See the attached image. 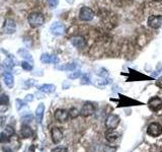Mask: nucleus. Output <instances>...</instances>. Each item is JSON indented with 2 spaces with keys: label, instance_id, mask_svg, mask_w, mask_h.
Here are the masks:
<instances>
[{
  "label": "nucleus",
  "instance_id": "nucleus-1",
  "mask_svg": "<svg viewBox=\"0 0 162 152\" xmlns=\"http://www.w3.org/2000/svg\"><path fill=\"white\" fill-rule=\"evenodd\" d=\"M28 23L30 25V26L32 28H39L44 23L45 18H44V15L40 12H32L28 15L27 17Z\"/></svg>",
  "mask_w": 162,
  "mask_h": 152
},
{
  "label": "nucleus",
  "instance_id": "nucleus-2",
  "mask_svg": "<svg viewBox=\"0 0 162 152\" xmlns=\"http://www.w3.org/2000/svg\"><path fill=\"white\" fill-rule=\"evenodd\" d=\"M94 11L89 7H82L79 11V18L83 21H90L94 18Z\"/></svg>",
  "mask_w": 162,
  "mask_h": 152
},
{
  "label": "nucleus",
  "instance_id": "nucleus-3",
  "mask_svg": "<svg viewBox=\"0 0 162 152\" xmlns=\"http://www.w3.org/2000/svg\"><path fill=\"white\" fill-rule=\"evenodd\" d=\"M147 133L152 137H158L162 134V126L159 123H151L148 126Z\"/></svg>",
  "mask_w": 162,
  "mask_h": 152
},
{
  "label": "nucleus",
  "instance_id": "nucleus-4",
  "mask_svg": "<svg viewBox=\"0 0 162 152\" xmlns=\"http://www.w3.org/2000/svg\"><path fill=\"white\" fill-rule=\"evenodd\" d=\"M148 107L151 111L153 112H158L159 110L162 109V100L158 96H154L151 98L148 101Z\"/></svg>",
  "mask_w": 162,
  "mask_h": 152
},
{
  "label": "nucleus",
  "instance_id": "nucleus-5",
  "mask_svg": "<svg viewBox=\"0 0 162 152\" xmlns=\"http://www.w3.org/2000/svg\"><path fill=\"white\" fill-rule=\"evenodd\" d=\"M120 124V117L118 115H111L106 121V126L109 130H113Z\"/></svg>",
  "mask_w": 162,
  "mask_h": 152
},
{
  "label": "nucleus",
  "instance_id": "nucleus-6",
  "mask_svg": "<svg viewBox=\"0 0 162 152\" xmlns=\"http://www.w3.org/2000/svg\"><path fill=\"white\" fill-rule=\"evenodd\" d=\"M51 33L54 36H63L65 33V26L62 23H59V21H55L53 25H51L50 28Z\"/></svg>",
  "mask_w": 162,
  "mask_h": 152
},
{
  "label": "nucleus",
  "instance_id": "nucleus-7",
  "mask_svg": "<svg viewBox=\"0 0 162 152\" xmlns=\"http://www.w3.org/2000/svg\"><path fill=\"white\" fill-rule=\"evenodd\" d=\"M147 23L151 28H154V30L159 28L162 25V17L159 15H151L148 18Z\"/></svg>",
  "mask_w": 162,
  "mask_h": 152
},
{
  "label": "nucleus",
  "instance_id": "nucleus-8",
  "mask_svg": "<svg viewBox=\"0 0 162 152\" xmlns=\"http://www.w3.org/2000/svg\"><path fill=\"white\" fill-rule=\"evenodd\" d=\"M71 44L74 46L75 48H77V49H84L85 47H86V41H85V39L83 38V37L81 36H75L73 37V38H71Z\"/></svg>",
  "mask_w": 162,
  "mask_h": 152
},
{
  "label": "nucleus",
  "instance_id": "nucleus-9",
  "mask_svg": "<svg viewBox=\"0 0 162 152\" xmlns=\"http://www.w3.org/2000/svg\"><path fill=\"white\" fill-rule=\"evenodd\" d=\"M69 118V112H67L66 110L59 109L55 112V119L60 123H65Z\"/></svg>",
  "mask_w": 162,
  "mask_h": 152
},
{
  "label": "nucleus",
  "instance_id": "nucleus-10",
  "mask_svg": "<svg viewBox=\"0 0 162 152\" xmlns=\"http://www.w3.org/2000/svg\"><path fill=\"white\" fill-rule=\"evenodd\" d=\"M94 111H95L94 105L91 103H86L82 107V109H81L80 114L82 115L83 117H88V116H91V115L94 113Z\"/></svg>",
  "mask_w": 162,
  "mask_h": 152
},
{
  "label": "nucleus",
  "instance_id": "nucleus-11",
  "mask_svg": "<svg viewBox=\"0 0 162 152\" xmlns=\"http://www.w3.org/2000/svg\"><path fill=\"white\" fill-rule=\"evenodd\" d=\"M51 137L54 143H59L63 139V133L59 128H53L51 131Z\"/></svg>",
  "mask_w": 162,
  "mask_h": 152
},
{
  "label": "nucleus",
  "instance_id": "nucleus-12",
  "mask_svg": "<svg viewBox=\"0 0 162 152\" xmlns=\"http://www.w3.org/2000/svg\"><path fill=\"white\" fill-rule=\"evenodd\" d=\"M131 73L129 74L130 75V78L128 79V81H136V80H144V79H151L150 77L144 75L142 73H139V72L135 71V70H130Z\"/></svg>",
  "mask_w": 162,
  "mask_h": 152
},
{
  "label": "nucleus",
  "instance_id": "nucleus-13",
  "mask_svg": "<svg viewBox=\"0 0 162 152\" xmlns=\"http://www.w3.org/2000/svg\"><path fill=\"white\" fill-rule=\"evenodd\" d=\"M41 61L45 64H50V63H53V64H57L59 61V59L57 58L56 56H53V55H50V54H43L41 56Z\"/></svg>",
  "mask_w": 162,
  "mask_h": 152
},
{
  "label": "nucleus",
  "instance_id": "nucleus-14",
  "mask_svg": "<svg viewBox=\"0 0 162 152\" xmlns=\"http://www.w3.org/2000/svg\"><path fill=\"white\" fill-rule=\"evenodd\" d=\"M15 28H16L15 26V23L12 19H7L5 21V23H4V32L6 34H12V33H14Z\"/></svg>",
  "mask_w": 162,
  "mask_h": 152
},
{
  "label": "nucleus",
  "instance_id": "nucleus-15",
  "mask_svg": "<svg viewBox=\"0 0 162 152\" xmlns=\"http://www.w3.org/2000/svg\"><path fill=\"white\" fill-rule=\"evenodd\" d=\"M3 81L5 83V85L9 88H11L13 86V83H14V79L13 76L10 72H4L3 74Z\"/></svg>",
  "mask_w": 162,
  "mask_h": 152
},
{
  "label": "nucleus",
  "instance_id": "nucleus-16",
  "mask_svg": "<svg viewBox=\"0 0 162 152\" xmlns=\"http://www.w3.org/2000/svg\"><path fill=\"white\" fill-rule=\"evenodd\" d=\"M20 135H21V137L25 138V139L32 137V128L27 126V125H23V126L21 127V129H20Z\"/></svg>",
  "mask_w": 162,
  "mask_h": 152
},
{
  "label": "nucleus",
  "instance_id": "nucleus-17",
  "mask_svg": "<svg viewBox=\"0 0 162 152\" xmlns=\"http://www.w3.org/2000/svg\"><path fill=\"white\" fill-rule=\"evenodd\" d=\"M44 111H45V105H44V103H40L39 107H37V111H36V119L38 123H41L42 120H43Z\"/></svg>",
  "mask_w": 162,
  "mask_h": 152
},
{
  "label": "nucleus",
  "instance_id": "nucleus-18",
  "mask_svg": "<svg viewBox=\"0 0 162 152\" xmlns=\"http://www.w3.org/2000/svg\"><path fill=\"white\" fill-rule=\"evenodd\" d=\"M56 89V86L53 84H43L41 86H39V90L45 93H53Z\"/></svg>",
  "mask_w": 162,
  "mask_h": 152
},
{
  "label": "nucleus",
  "instance_id": "nucleus-19",
  "mask_svg": "<svg viewBox=\"0 0 162 152\" xmlns=\"http://www.w3.org/2000/svg\"><path fill=\"white\" fill-rule=\"evenodd\" d=\"M118 138H119L118 134L116 133L115 131H113V130H108V131L106 133V139L108 140V142H111V143H113V142H115V141H117Z\"/></svg>",
  "mask_w": 162,
  "mask_h": 152
},
{
  "label": "nucleus",
  "instance_id": "nucleus-20",
  "mask_svg": "<svg viewBox=\"0 0 162 152\" xmlns=\"http://www.w3.org/2000/svg\"><path fill=\"white\" fill-rule=\"evenodd\" d=\"M76 67H77L76 63H67V64H64V65L58 66V67H57V69L65 70V71H73V70L76 69Z\"/></svg>",
  "mask_w": 162,
  "mask_h": 152
},
{
  "label": "nucleus",
  "instance_id": "nucleus-21",
  "mask_svg": "<svg viewBox=\"0 0 162 152\" xmlns=\"http://www.w3.org/2000/svg\"><path fill=\"white\" fill-rule=\"evenodd\" d=\"M18 54L20 55L21 57H23V58H25V60L30 61V62H32V55H30V53H28L25 49H20V50L18 51Z\"/></svg>",
  "mask_w": 162,
  "mask_h": 152
},
{
  "label": "nucleus",
  "instance_id": "nucleus-22",
  "mask_svg": "<svg viewBox=\"0 0 162 152\" xmlns=\"http://www.w3.org/2000/svg\"><path fill=\"white\" fill-rule=\"evenodd\" d=\"M3 67L5 68V69H7V70H11L12 68L14 67L13 61H12L10 58H6L5 60H4V62H3Z\"/></svg>",
  "mask_w": 162,
  "mask_h": 152
},
{
  "label": "nucleus",
  "instance_id": "nucleus-23",
  "mask_svg": "<svg viewBox=\"0 0 162 152\" xmlns=\"http://www.w3.org/2000/svg\"><path fill=\"white\" fill-rule=\"evenodd\" d=\"M32 120H34V117H32V115H30V114L25 115V116L21 117V119H20L21 123H23V124H25V125L30 124V123L32 122Z\"/></svg>",
  "mask_w": 162,
  "mask_h": 152
},
{
  "label": "nucleus",
  "instance_id": "nucleus-24",
  "mask_svg": "<svg viewBox=\"0 0 162 152\" xmlns=\"http://www.w3.org/2000/svg\"><path fill=\"white\" fill-rule=\"evenodd\" d=\"M4 133H5L8 137H11V136H13L15 134V131L11 126H6L4 128Z\"/></svg>",
  "mask_w": 162,
  "mask_h": 152
},
{
  "label": "nucleus",
  "instance_id": "nucleus-25",
  "mask_svg": "<svg viewBox=\"0 0 162 152\" xmlns=\"http://www.w3.org/2000/svg\"><path fill=\"white\" fill-rule=\"evenodd\" d=\"M9 103V98L6 94L0 95V105H7Z\"/></svg>",
  "mask_w": 162,
  "mask_h": 152
},
{
  "label": "nucleus",
  "instance_id": "nucleus-26",
  "mask_svg": "<svg viewBox=\"0 0 162 152\" xmlns=\"http://www.w3.org/2000/svg\"><path fill=\"white\" fill-rule=\"evenodd\" d=\"M9 137L5 133H0V143H7L9 142Z\"/></svg>",
  "mask_w": 162,
  "mask_h": 152
},
{
  "label": "nucleus",
  "instance_id": "nucleus-27",
  "mask_svg": "<svg viewBox=\"0 0 162 152\" xmlns=\"http://www.w3.org/2000/svg\"><path fill=\"white\" fill-rule=\"evenodd\" d=\"M80 113L75 109V107H72V109L69 111V116L71 117V118H76V117H78V115Z\"/></svg>",
  "mask_w": 162,
  "mask_h": 152
},
{
  "label": "nucleus",
  "instance_id": "nucleus-28",
  "mask_svg": "<svg viewBox=\"0 0 162 152\" xmlns=\"http://www.w3.org/2000/svg\"><path fill=\"white\" fill-rule=\"evenodd\" d=\"M21 67H23L25 70H27V71H30V70L32 69V65H30V63L25 62V61L21 62Z\"/></svg>",
  "mask_w": 162,
  "mask_h": 152
},
{
  "label": "nucleus",
  "instance_id": "nucleus-29",
  "mask_svg": "<svg viewBox=\"0 0 162 152\" xmlns=\"http://www.w3.org/2000/svg\"><path fill=\"white\" fill-rule=\"evenodd\" d=\"M81 75V72L79 71V70H77V71H75V72H73V73H71V74H69V78L70 79H76V78H78Z\"/></svg>",
  "mask_w": 162,
  "mask_h": 152
},
{
  "label": "nucleus",
  "instance_id": "nucleus-30",
  "mask_svg": "<svg viewBox=\"0 0 162 152\" xmlns=\"http://www.w3.org/2000/svg\"><path fill=\"white\" fill-rule=\"evenodd\" d=\"M52 152H68L67 148L64 146H58L56 147V148H54L53 150H52Z\"/></svg>",
  "mask_w": 162,
  "mask_h": 152
},
{
  "label": "nucleus",
  "instance_id": "nucleus-31",
  "mask_svg": "<svg viewBox=\"0 0 162 152\" xmlns=\"http://www.w3.org/2000/svg\"><path fill=\"white\" fill-rule=\"evenodd\" d=\"M15 101H16V105H17L16 109L18 110V111L21 109V107H25V101H23L21 100H18V98H17V100H15Z\"/></svg>",
  "mask_w": 162,
  "mask_h": 152
},
{
  "label": "nucleus",
  "instance_id": "nucleus-32",
  "mask_svg": "<svg viewBox=\"0 0 162 152\" xmlns=\"http://www.w3.org/2000/svg\"><path fill=\"white\" fill-rule=\"evenodd\" d=\"M48 3L51 7H56L59 3V0H48Z\"/></svg>",
  "mask_w": 162,
  "mask_h": 152
},
{
  "label": "nucleus",
  "instance_id": "nucleus-33",
  "mask_svg": "<svg viewBox=\"0 0 162 152\" xmlns=\"http://www.w3.org/2000/svg\"><path fill=\"white\" fill-rule=\"evenodd\" d=\"M90 81H89V78L87 75H84L82 77V81H81V84H89Z\"/></svg>",
  "mask_w": 162,
  "mask_h": 152
},
{
  "label": "nucleus",
  "instance_id": "nucleus-34",
  "mask_svg": "<svg viewBox=\"0 0 162 152\" xmlns=\"http://www.w3.org/2000/svg\"><path fill=\"white\" fill-rule=\"evenodd\" d=\"M8 110V107L6 105H0V113H5Z\"/></svg>",
  "mask_w": 162,
  "mask_h": 152
},
{
  "label": "nucleus",
  "instance_id": "nucleus-35",
  "mask_svg": "<svg viewBox=\"0 0 162 152\" xmlns=\"http://www.w3.org/2000/svg\"><path fill=\"white\" fill-rule=\"evenodd\" d=\"M156 85L158 87H160V88H162V76L159 77V78L156 80Z\"/></svg>",
  "mask_w": 162,
  "mask_h": 152
},
{
  "label": "nucleus",
  "instance_id": "nucleus-36",
  "mask_svg": "<svg viewBox=\"0 0 162 152\" xmlns=\"http://www.w3.org/2000/svg\"><path fill=\"white\" fill-rule=\"evenodd\" d=\"M34 100V95L32 94H27V96H25V100L27 101H32Z\"/></svg>",
  "mask_w": 162,
  "mask_h": 152
},
{
  "label": "nucleus",
  "instance_id": "nucleus-37",
  "mask_svg": "<svg viewBox=\"0 0 162 152\" xmlns=\"http://www.w3.org/2000/svg\"><path fill=\"white\" fill-rule=\"evenodd\" d=\"M115 150H116L115 148H111L109 146H106V148H104V151L106 152H115Z\"/></svg>",
  "mask_w": 162,
  "mask_h": 152
},
{
  "label": "nucleus",
  "instance_id": "nucleus-38",
  "mask_svg": "<svg viewBox=\"0 0 162 152\" xmlns=\"http://www.w3.org/2000/svg\"><path fill=\"white\" fill-rule=\"evenodd\" d=\"M2 151H3V152H12V150L8 146H3V147H2Z\"/></svg>",
  "mask_w": 162,
  "mask_h": 152
},
{
  "label": "nucleus",
  "instance_id": "nucleus-39",
  "mask_svg": "<svg viewBox=\"0 0 162 152\" xmlns=\"http://www.w3.org/2000/svg\"><path fill=\"white\" fill-rule=\"evenodd\" d=\"M4 122H5V118L4 117H0V126H2L4 124Z\"/></svg>",
  "mask_w": 162,
  "mask_h": 152
},
{
  "label": "nucleus",
  "instance_id": "nucleus-40",
  "mask_svg": "<svg viewBox=\"0 0 162 152\" xmlns=\"http://www.w3.org/2000/svg\"><path fill=\"white\" fill-rule=\"evenodd\" d=\"M28 152H35V146L34 145H32V146L30 147V150H28Z\"/></svg>",
  "mask_w": 162,
  "mask_h": 152
},
{
  "label": "nucleus",
  "instance_id": "nucleus-41",
  "mask_svg": "<svg viewBox=\"0 0 162 152\" xmlns=\"http://www.w3.org/2000/svg\"><path fill=\"white\" fill-rule=\"evenodd\" d=\"M68 2H69V3H73V0H67Z\"/></svg>",
  "mask_w": 162,
  "mask_h": 152
},
{
  "label": "nucleus",
  "instance_id": "nucleus-42",
  "mask_svg": "<svg viewBox=\"0 0 162 152\" xmlns=\"http://www.w3.org/2000/svg\"><path fill=\"white\" fill-rule=\"evenodd\" d=\"M153 1H157V2H160V1H162V0H153Z\"/></svg>",
  "mask_w": 162,
  "mask_h": 152
},
{
  "label": "nucleus",
  "instance_id": "nucleus-43",
  "mask_svg": "<svg viewBox=\"0 0 162 152\" xmlns=\"http://www.w3.org/2000/svg\"><path fill=\"white\" fill-rule=\"evenodd\" d=\"M1 90H2V89H1V85H0V92H1Z\"/></svg>",
  "mask_w": 162,
  "mask_h": 152
}]
</instances>
